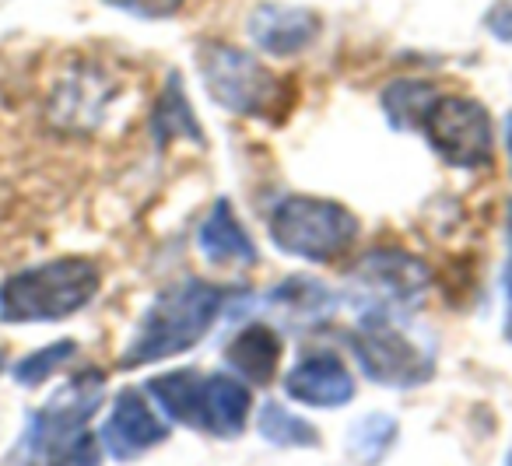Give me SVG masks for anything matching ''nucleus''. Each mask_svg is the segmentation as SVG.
<instances>
[{"instance_id":"1","label":"nucleus","mask_w":512,"mask_h":466,"mask_svg":"<svg viewBox=\"0 0 512 466\" xmlns=\"http://www.w3.org/2000/svg\"><path fill=\"white\" fill-rule=\"evenodd\" d=\"M225 298L228 291L221 284L200 281V277H186V281L165 288L148 305L134 340L123 351V368L155 365V361L176 358V354L197 347L218 323Z\"/></svg>"},{"instance_id":"2","label":"nucleus","mask_w":512,"mask_h":466,"mask_svg":"<svg viewBox=\"0 0 512 466\" xmlns=\"http://www.w3.org/2000/svg\"><path fill=\"white\" fill-rule=\"evenodd\" d=\"M106 375L99 368H85L53 393L46 407L29 417V431L22 449L32 463L43 466H99V442L88 431V421L99 410Z\"/></svg>"},{"instance_id":"3","label":"nucleus","mask_w":512,"mask_h":466,"mask_svg":"<svg viewBox=\"0 0 512 466\" xmlns=\"http://www.w3.org/2000/svg\"><path fill=\"white\" fill-rule=\"evenodd\" d=\"M102 274L85 256H60L39 263L0 284V319L4 323H57L81 312L99 295Z\"/></svg>"},{"instance_id":"4","label":"nucleus","mask_w":512,"mask_h":466,"mask_svg":"<svg viewBox=\"0 0 512 466\" xmlns=\"http://www.w3.org/2000/svg\"><path fill=\"white\" fill-rule=\"evenodd\" d=\"M271 239L288 256L330 263L358 239V218L337 200L295 193L271 211Z\"/></svg>"},{"instance_id":"5","label":"nucleus","mask_w":512,"mask_h":466,"mask_svg":"<svg viewBox=\"0 0 512 466\" xmlns=\"http://www.w3.org/2000/svg\"><path fill=\"white\" fill-rule=\"evenodd\" d=\"M197 71L214 106L228 109L235 116H267L285 99L278 74L267 64H260L253 53L239 50V46H197Z\"/></svg>"},{"instance_id":"6","label":"nucleus","mask_w":512,"mask_h":466,"mask_svg":"<svg viewBox=\"0 0 512 466\" xmlns=\"http://www.w3.org/2000/svg\"><path fill=\"white\" fill-rule=\"evenodd\" d=\"M362 372L376 386L411 389L432 379V358L418 347L386 312H365L362 323L348 337Z\"/></svg>"},{"instance_id":"7","label":"nucleus","mask_w":512,"mask_h":466,"mask_svg":"<svg viewBox=\"0 0 512 466\" xmlns=\"http://www.w3.org/2000/svg\"><path fill=\"white\" fill-rule=\"evenodd\" d=\"M418 130L425 134V141L432 144V151L446 165L456 169H481L491 162V116L477 99L467 95H439L425 106L418 120Z\"/></svg>"},{"instance_id":"8","label":"nucleus","mask_w":512,"mask_h":466,"mask_svg":"<svg viewBox=\"0 0 512 466\" xmlns=\"http://www.w3.org/2000/svg\"><path fill=\"white\" fill-rule=\"evenodd\" d=\"M428 267L404 249H376L351 267V291L369 312H411L428 291Z\"/></svg>"},{"instance_id":"9","label":"nucleus","mask_w":512,"mask_h":466,"mask_svg":"<svg viewBox=\"0 0 512 466\" xmlns=\"http://www.w3.org/2000/svg\"><path fill=\"white\" fill-rule=\"evenodd\" d=\"M165 438H169V424L151 410L141 389H120L113 410H109L106 428H102V442H106L109 456L130 463V459L162 445Z\"/></svg>"},{"instance_id":"10","label":"nucleus","mask_w":512,"mask_h":466,"mask_svg":"<svg viewBox=\"0 0 512 466\" xmlns=\"http://www.w3.org/2000/svg\"><path fill=\"white\" fill-rule=\"evenodd\" d=\"M249 39L271 57H299L320 39V18L295 4H260L249 15Z\"/></svg>"},{"instance_id":"11","label":"nucleus","mask_w":512,"mask_h":466,"mask_svg":"<svg viewBox=\"0 0 512 466\" xmlns=\"http://www.w3.org/2000/svg\"><path fill=\"white\" fill-rule=\"evenodd\" d=\"M285 393L306 407L334 410L355 400V379L348 365L334 354H313L302 358L292 372L285 375Z\"/></svg>"},{"instance_id":"12","label":"nucleus","mask_w":512,"mask_h":466,"mask_svg":"<svg viewBox=\"0 0 512 466\" xmlns=\"http://www.w3.org/2000/svg\"><path fill=\"white\" fill-rule=\"evenodd\" d=\"M249 407H253V393L242 379L225 372L204 375V389H200V431L214 438H235L242 435L249 421Z\"/></svg>"},{"instance_id":"13","label":"nucleus","mask_w":512,"mask_h":466,"mask_svg":"<svg viewBox=\"0 0 512 466\" xmlns=\"http://www.w3.org/2000/svg\"><path fill=\"white\" fill-rule=\"evenodd\" d=\"M281 354H285V340L267 323L242 326L232 337V344L225 347V361L232 365V372L253 386H267L278 375Z\"/></svg>"},{"instance_id":"14","label":"nucleus","mask_w":512,"mask_h":466,"mask_svg":"<svg viewBox=\"0 0 512 466\" xmlns=\"http://www.w3.org/2000/svg\"><path fill=\"white\" fill-rule=\"evenodd\" d=\"M197 246L214 267H253L256 263L253 239H249L246 228L239 225V218H235L228 200H214L211 214H207L197 232Z\"/></svg>"},{"instance_id":"15","label":"nucleus","mask_w":512,"mask_h":466,"mask_svg":"<svg viewBox=\"0 0 512 466\" xmlns=\"http://www.w3.org/2000/svg\"><path fill=\"white\" fill-rule=\"evenodd\" d=\"M267 309L285 326H309V323L316 326L334 309V295H330V288L323 281L292 277V281L278 284V288L267 295Z\"/></svg>"},{"instance_id":"16","label":"nucleus","mask_w":512,"mask_h":466,"mask_svg":"<svg viewBox=\"0 0 512 466\" xmlns=\"http://www.w3.org/2000/svg\"><path fill=\"white\" fill-rule=\"evenodd\" d=\"M200 389H204V375L197 368H179L148 382V393L169 414V421L186 424L193 431H200Z\"/></svg>"},{"instance_id":"17","label":"nucleus","mask_w":512,"mask_h":466,"mask_svg":"<svg viewBox=\"0 0 512 466\" xmlns=\"http://www.w3.org/2000/svg\"><path fill=\"white\" fill-rule=\"evenodd\" d=\"M256 431L267 438L271 445H281V449H309V445L320 442V431L306 421V417L292 414L281 403L267 400L256 414Z\"/></svg>"},{"instance_id":"18","label":"nucleus","mask_w":512,"mask_h":466,"mask_svg":"<svg viewBox=\"0 0 512 466\" xmlns=\"http://www.w3.org/2000/svg\"><path fill=\"white\" fill-rule=\"evenodd\" d=\"M155 134L162 137V141L179 137V134L190 137V141H200V123H197V116H193L190 102H186L179 74H172V81L165 85L162 99H158V106H155Z\"/></svg>"},{"instance_id":"19","label":"nucleus","mask_w":512,"mask_h":466,"mask_svg":"<svg viewBox=\"0 0 512 466\" xmlns=\"http://www.w3.org/2000/svg\"><path fill=\"white\" fill-rule=\"evenodd\" d=\"M435 99V88L425 81H397L383 92V109L390 116V123L397 130H411L418 127L425 106Z\"/></svg>"},{"instance_id":"20","label":"nucleus","mask_w":512,"mask_h":466,"mask_svg":"<svg viewBox=\"0 0 512 466\" xmlns=\"http://www.w3.org/2000/svg\"><path fill=\"white\" fill-rule=\"evenodd\" d=\"M393 442H397V421L386 414L362 417L348 435L351 456L362 459V463H379V459L393 449Z\"/></svg>"},{"instance_id":"21","label":"nucleus","mask_w":512,"mask_h":466,"mask_svg":"<svg viewBox=\"0 0 512 466\" xmlns=\"http://www.w3.org/2000/svg\"><path fill=\"white\" fill-rule=\"evenodd\" d=\"M74 351H78L74 340H60V344H50V347H43V351L29 354V358H22L15 365L18 386H43V382L50 379V375L57 372V368L64 365Z\"/></svg>"},{"instance_id":"22","label":"nucleus","mask_w":512,"mask_h":466,"mask_svg":"<svg viewBox=\"0 0 512 466\" xmlns=\"http://www.w3.org/2000/svg\"><path fill=\"white\" fill-rule=\"evenodd\" d=\"M106 4L134 18H144V22H165V18L183 11L186 0H106Z\"/></svg>"},{"instance_id":"23","label":"nucleus","mask_w":512,"mask_h":466,"mask_svg":"<svg viewBox=\"0 0 512 466\" xmlns=\"http://www.w3.org/2000/svg\"><path fill=\"white\" fill-rule=\"evenodd\" d=\"M484 25H488V32H495L498 39L512 43V4L509 0H498L495 8L488 11V18H484Z\"/></svg>"},{"instance_id":"24","label":"nucleus","mask_w":512,"mask_h":466,"mask_svg":"<svg viewBox=\"0 0 512 466\" xmlns=\"http://www.w3.org/2000/svg\"><path fill=\"white\" fill-rule=\"evenodd\" d=\"M505 151H509V162H512V113L505 116Z\"/></svg>"},{"instance_id":"25","label":"nucleus","mask_w":512,"mask_h":466,"mask_svg":"<svg viewBox=\"0 0 512 466\" xmlns=\"http://www.w3.org/2000/svg\"><path fill=\"white\" fill-rule=\"evenodd\" d=\"M505 291H509V337H512V267L505 274Z\"/></svg>"},{"instance_id":"26","label":"nucleus","mask_w":512,"mask_h":466,"mask_svg":"<svg viewBox=\"0 0 512 466\" xmlns=\"http://www.w3.org/2000/svg\"><path fill=\"white\" fill-rule=\"evenodd\" d=\"M509 242H512V204H509Z\"/></svg>"},{"instance_id":"27","label":"nucleus","mask_w":512,"mask_h":466,"mask_svg":"<svg viewBox=\"0 0 512 466\" xmlns=\"http://www.w3.org/2000/svg\"><path fill=\"white\" fill-rule=\"evenodd\" d=\"M509 466H512V456H509Z\"/></svg>"}]
</instances>
